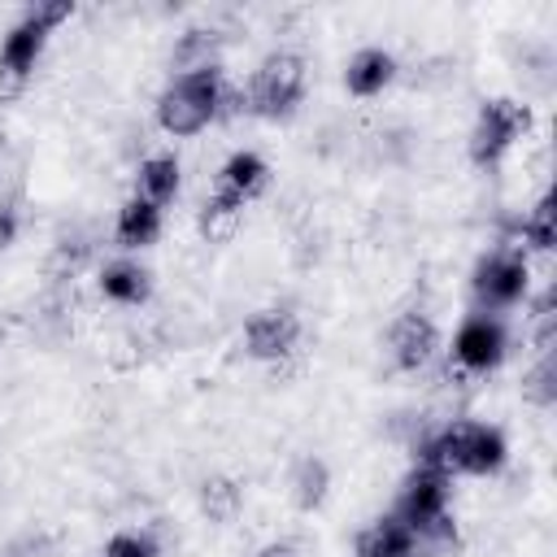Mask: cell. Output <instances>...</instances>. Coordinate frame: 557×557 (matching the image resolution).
Here are the masks:
<instances>
[{"instance_id": "obj_21", "label": "cell", "mask_w": 557, "mask_h": 557, "mask_svg": "<svg viewBox=\"0 0 557 557\" xmlns=\"http://www.w3.org/2000/svg\"><path fill=\"white\" fill-rule=\"evenodd\" d=\"M200 509L213 518V522H231L235 509H239V487L231 479H205L200 487Z\"/></svg>"}, {"instance_id": "obj_8", "label": "cell", "mask_w": 557, "mask_h": 557, "mask_svg": "<svg viewBox=\"0 0 557 557\" xmlns=\"http://www.w3.org/2000/svg\"><path fill=\"white\" fill-rule=\"evenodd\" d=\"M527 126H531V109L527 104H518L509 96L483 100V109L474 117V131H470V161L479 170H492Z\"/></svg>"}, {"instance_id": "obj_24", "label": "cell", "mask_w": 557, "mask_h": 557, "mask_svg": "<svg viewBox=\"0 0 557 557\" xmlns=\"http://www.w3.org/2000/svg\"><path fill=\"white\" fill-rule=\"evenodd\" d=\"M52 535H22V540H13L0 557H52Z\"/></svg>"}, {"instance_id": "obj_11", "label": "cell", "mask_w": 557, "mask_h": 557, "mask_svg": "<svg viewBox=\"0 0 557 557\" xmlns=\"http://www.w3.org/2000/svg\"><path fill=\"white\" fill-rule=\"evenodd\" d=\"M387 348H392V361H396V370H422L431 357H435V348H440V331H435V322L426 318V313H418V309H409V313H400L396 322H392V331H387Z\"/></svg>"}, {"instance_id": "obj_9", "label": "cell", "mask_w": 557, "mask_h": 557, "mask_svg": "<svg viewBox=\"0 0 557 557\" xmlns=\"http://www.w3.org/2000/svg\"><path fill=\"white\" fill-rule=\"evenodd\" d=\"M505 348H509V335H505V322L492 318V313H470L453 339V361L457 370L466 374H487L505 361Z\"/></svg>"}, {"instance_id": "obj_12", "label": "cell", "mask_w": 557, "mask_h": 557, "mask_svg": "<svg viewBox=\"0 0 557 557\" xmlns=\"http://www.w3.org/2000/svg\"><path fill=\"white\" fill-rule=\"evenodd\" d=\"M392 78H396V57L383 48H361L344 70V83L352 96H379Z\"/></svg>"}, {"instance_id": "obj_10", "label": "cell", "mask_w": 557, "mask_h": 557, "mask_svg": "<svg viewBox=\"0 0 557 557\" xmlns=\"http://www.w3.org/2000/svg\"><path fill=\"white\" fill-rule=\"evenodd\" d=\"M300 344V318L292 309H261L244 326V348L257 361H283Z\"/></svg>"}, {"instance_id": "obj_7", "label": "cell", "mask_w": 557, "mask_h": 557, "mask_svg": "<svg viewBox=\"0 0 557 557\" xmlns=\"http://www.w3.org/2000/svg\"><path fill=\"white\" fill-rule=\"evenodd\" d=\"M470 292H474V305L479 313H500V309H513L522 296H527V257L518 248H492L479 265H474V278H470Z\"/></svg>"}, {"instance_id": "obj_15", "label": "cell", "mask_w": 557, "mask_h": 557, "mask_svg": "<svg viewBox=\"0 0 557 557\" xmlns=\"http://www.w3.org/2000/svg\"><path fill=\"white\" fill-rule=\"evenodd\" d=\"M409 553H413V531L396 513L379 518L357 540V557H409Z\"/></svg>"}, {"instance_id": "obj_22", "label": "cell", "mask_w": 557, "mask_h": 557, "mask_svg": "<svg viewBox=\"0 0 557 557\" xmlns=\"http://www.w3.org/2000/svg\"><path fill=\"white\" fill-rule=\"evenodd\" d=\"M104 557H161V548L148 531H117L104 544Z\"/></svg>"}, {"instance_id": "obj_2", "label": "cell", "mask_w": 557, "mask_h": 557, "mask_svg": "<svg viewBox=\"0 0 557 557\" xmlns=\"http://www.w3.org/2000/svg\"><path fill=\"white\" fill-rule=\"evenodd\" d=\"M70 13H74L70 0H52V4L26 9V13L13 22V30H9L4 44H0V104L17 100V96L26 91L30 70H35V61H39L48 35H52Z\"/></svg>"}, {"instance_id": "obj_1", "label": "cell", "mask_w": 557, "mask_h": 557, "mask_svg": "<svg viewBox=\"0 0 557 557\" xmlns=\"http://www.w3.org/2000/svg\"><path fill=\"white\" fill-rule=\"evenodd\" d=\"M413 457L444 474H496L505 466V435L483 422H448L418 435Z\"/></svg>"}, {"instance_id": "obj_14", "label": "cell", "mask_w": 557, "mask_h": 557, "mask_svg": "<svg viewBox=\"0 0 557 557\" xmlns=\"http://www.w3.org/2000/svg\"><path fill=\"white\" fill-rule=\"evenodd\" d=\"M113 235H117L122 248H144V244H152V239L161 235V209L148 205V200H139V196H131V200L117 209Z\"/></svg>"}, {"instance_id": "obj_6", "label": "cell", "mask_w": 557, "mask_h": 557, "mask_svg": "<svg viewBox=\"0 0 557 557\" xmlns=\"http://www.w3.org/2000/svg\"><path fill=\"white\" fill-rule=\"evenodd\" d=\"M244 96H248V113H257V117H270V122L292 117L305 96V61L296 52H270L257 65Z\"/></svg>"}, {"instance_id": "obj_19", "label": "cell", "mask_w": 557, "mask_h": 557, "mask_svg": "<svg viewBox=\"0 0 557 557\" xmlns=\"http://www.w3.org/2000/svg\"><path fill=\"white\" fill-rule=\"evenodd\" d=\"M522 396L540 409H553L557 405V357L553 352H540V361L527 370L522 379Z\"/></svg>"}, {"instance_id": "obj_23", "label": "cell", "mask_w": 557, "mask_h": 557, "mask_svg": "<svg viewBox=\"0 0 557 557\" xmlns=\"http://www.w3.org/2000/svg\"><path fill=\"white\" fill-rule=\"evenodd\" d=\"M87 252H91V244H87L78 231H70V235H61L57 248H52V270H61V274L70 270V274H74V270L87 261Z\"/></svg>"}, {"instance_id": "obj_3", "label": "cell", "mask_w": 557, "mask_h": 557, "mask_svg": "<svg viewBox=\"0 0 557 557\" xmlns=\"http://www.w3.org/2000/svg\"><path fill=\"white\" fill-rule=\"evenodd\" d=\"M396 518L413 531V540H426V544H453L457 540V527L448 518V474L435 470V466H413L405 487H400V500H396Z\"/></svg>"}, {"instance_id": "obj_20", "label": "cell", "mask_w": 557, "mask_h": 557, "mask_svg": "<svg viewBox=\"0 0 557 557\" xmlns=\"http://www.w3.org/2000/svg\"><path fill=\"white\" fill-rule=\"evenodd\" d=\"M553 196H540L535 200V209L527 213V222H522V239L531 244V248H540V252H548L553 244H557V222H553Z\"/></svg>"}, {"instance_id": "obj_5", "label": "cell", "mask_w": 557, "mask_h": 557, "mask_svg": "<svg viewBox=\"0 0 557 557\" xmlns=\"http://www.w3.org/2000/svg\"><path fill=\"white\" fill-rule=\"evenodd\" d=\"M265 178H270V170H265V161H261L257 152H231L226 165L218 170V187H213V196L205 200L200 226H205L209 235L231 231V222L239 218V209H244L252 196H261Z\"/></svg>"}, {"instance_id": "obj_16", "label": "cell", "mask_w": 557, "mask_h": 557, "mask_svg": "<svg viewBox=\"0 0 557 557\" xmlns=\"http://www.w3.org/2000/svg\"><path fill=\"white\" fill-rule=\"evenodd\" d=\"M135 196L148 200V205H157V209L178 196V161H174V152L144 157V165H139V191Z\"/></svg>"}, {"instance_id": "obj_13", "label": "cell", "mask_w": 557, "mask_h": 557, "mask_svg": "<svg viewBox=\"0 0 557 557\" xmlns=\"http://www.w3.org/2000/svg\"><path fill=\"white\" fill-rule=\"evenodd\" d=\"M100 292L113 305H144L148 292H152V274L139 261H109L100 270Z\"/></svg>"}, {"instance_id": "obj_4", "label": "cell", "mask_w": 557, "mask_h": 557, "mask_svg": "<svg viewBox=\"0 0 557 557\" xmlns=\"http://www.w3.org/2000/svg\"><path fill=\"white\" fill-rule=\"evenodd\" d=\"M222 74H218V65L213 70H191V74H178L165 91H161V100H157V122H161V131L165 135H196V131H205L213 117H218V109H222Z\"/></svg>"}, {"instance_id": "obj_25", "label": "cell", "mask_w": 557, "mask_h": 557, "mask_svg": "<svg viewBox=\"0 0 557 557\" xmlns=\"http://www.w3.org/2000/svg\"><path fill=\"white\" fill-rule=\"evenodd\" d=\"M17 235V205L13 200H0V248H9Z\"/></svg>"}, {"instance_id": "obj_17", "label": "cell", "mask_w": 557, "mask_h": 557, "mask_svg": "<svg viewBox=\"0 0 557 557\" xmlns=\"http://www.w3.org/2000/svg\"><path fill=\"white\" fill-rule=\"evenodd\" d=\"M174 65H178L183 74H191V70H213V65H218V30H205V26L183 30V39H178V48H174Z\"/></svg>"}, {"instance_id": "obj_18", "label": "cell", "mask_w": 557, "mask_h": 557, "mask_svg": "<svg viewBox=\"0 0 557 557\" xmlns=\"http://www.w3.org/2000/svg\"><path fill=\"white\" fill-rule=\"evenodd\" d=\"M326 487H331L326 461L305 457V461L296 466V474H292V496H296V505H300V509H318V505L326 500Z\"/></svg>"}, {"instance_id": "obj_26", "label": "cell", "mask_w": 557, "mask_h": 557, "mask_svg": "<svg viewBox=\"0 0 557 557\" xmlns=\"http://www.w3.org/2000/svg\"><path fill=\"white\" fill-rule=\"evenodd\" d=\"M257 557H296V548L292 544H265Z\"/></svg>"}]
</instances>
